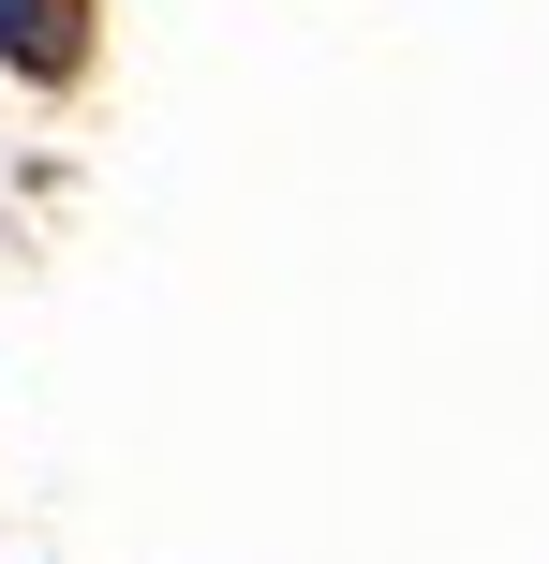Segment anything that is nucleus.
I'll list each match as a JSON object with an SVG mask.
<instances>
[{
    "instance_id": "f257e3e1",
    "label": "nucleus",
    "mask_w": 549,
    "mask_h": 564,
    "mask_svg": "<svg viewBox=\"0 0 549 564\" xmlns=\"http://www.w3.org/2000/svg\"><path fill=\"white\" fill-rule=\"evenodd\" d=\"M89 0H0V59H15V75H75V45H89Z\"/></svg>"
}]
</instances>
